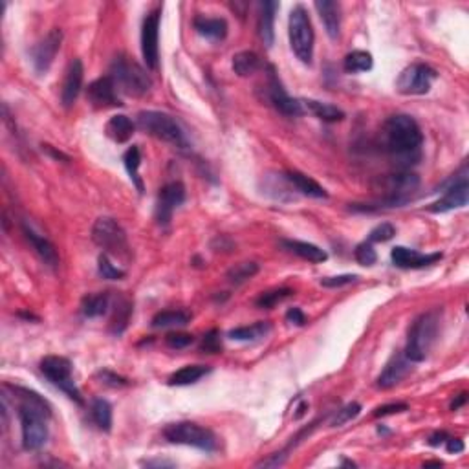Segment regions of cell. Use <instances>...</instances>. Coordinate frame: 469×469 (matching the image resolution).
I'll list each match as a JSON object with an SVG mask.
<instances>
[{"label":"cell","mask_w":469,"mask_h":469,"mask_svg":"<svg viewBox=\"0 0 469 469\" xmlns=\"http://www.w3.org/2000/svg\"><path fill=\"white\" fill-rule=\"evenodd\" d=\"M19 398V420H21L22 448L26 451H39L48 440V422L51 415L50 403L35 390L19 385H6Z\"/></svg>","instance_id":"obj_1"},{"label":"cell","mask_w":469,"mask_h":469,"mask_svg":"<svg viewBox=\"0 0 469 469\" xmlns=\"http://www.w3.org/2000/svg\"><path fill=\"white\" fill-rule=\"evenodd\" d=\"M385 147L400 163H416L420 160V147L423 143V134L415 118L407 114L390 116L383 127Z\"/></svg>","instance_id":"obj_2"},{"label":"cell","mask_w":469,"mask_h":469,"mask_svg":"<svg viewBox=\"0 0 469 469\" xmlns=\"http://www.w3.org/2000/svg\"><path fill=\"white\" fill-rule=\"evenodd\" d=\"M440 317H442V310H429V312L422 313L415 319L413 326L409 328V338H407L405 347V358L413 363H420L425 361V358L431 352L433 345L436 341L440 328Z\"/></svg>","instance_id":"obj_3"},{"label":"cell","mask_w":469,"mask_h":469,"mask_svg":"<svg viewBox=\"0 0 469 469\" xmlns=\"http://www.w3.org/2000/svg\"><path fill=\"white\" fill-rule=\"evenodd\" d=\"M109 76L112 77L119 92L132 96V98H141L153 89V81L147 76L145 68L127 55H118L112 61Z\"/></svg>","instance_id":"obj_4"},{"label":"cell","mask_w":469,"mask_h":469,"mask_svg":"<svg viewBox=\"0 0 469 469\" xmlns=\"http://www.w3.org/2000/svg\"><path fill=\"white\" fill-rule=\"evenodd\" d=\"M138 127L145 131L147 134L154 136L158 140L165 141V143L173 145L176 148H187L186 132L182 131L180 123L173 118V116L165 114V112H158V110H143L138 114Z\"/></svg>","instance_id":"obj_5"},{"label":"cell","mask_w":469,"mask_h":469,"mask_svg":"<svg viewBox=\"0 0 469 469\" xmlns=\"http://www.w3.org/2000/svg\"><path fill=\"white\" fill-rule=\"evenodd\" d=\"M288 34H290V46H292L297 59L303 64H312L316 34H313L312 21H310V15L305 6H296L290 11Z\"/></svg>","instance_id":"obj_6"},{"label":"cell","mask_w":469,"mask_h":469,"mask_svg":"<svg viewBox=\"0 0 469 469\" xmlns=\"http://www.w3.org/2000/svg\"><path fill=\"white\" fill-rule=\"evenodd\" d=\"M163 436L171 444L189 445L203 453H215L218 449V438L215 433L195 422L169 423L163 429Z\"/></svg>","instance_id":"obj_7"},{"label":"cell","mask_w":469,"mask_h":469,"mask_svg":"<svg viewBox=\"0 0 469 469\" xmlns=\"http://www.w3.org/2000/svg\"><path fill=\"white\" fill-rule=\"evenodd\" d=\"M92 241L101 250H105L106 255L118 257L121 261L131 258V246H128L127 241V233L114 218L101 216V218L96 220V224L92 228Z\"/></svg>","instance_id":"obj_8"},{"label":"cell","mask_w":469,"mask_h":469,"mask_svg":"<svg viewBox=\"0 0 469 469\" xmlns=\"http://www.w3.org/2000/svg\"><path fill=\"white\" fill-rule=\"evenodd\" d=\"M72 368V361L68 360V358H63V355H46L41 361V372L46 376V380L54 387H57L61 393L66 394L70 400L83 405L85 402H83L81 390L77 389L76 381H74Z\"/></svg>","instance_id":"obj_9"},{"label":"cell","mask_w":469,"mask_h":469,"mask_svg":"<svg viewBox=\"0 0 469 469\" xmlns=\"http://www.w3.org/2000/svg\"><path fill=\"white\" fill-rule=\"evenodd\" d=\"M436 77L438 74L429 64H410L398 76L396 90L403 96H423L431 90Z\"/></svg>","instance_id":"obj_10"},{"label":"cell","mask_w":469,"mask_h":469,"mask_svg":"<svg viewBox=\"0 0 469 469\" xmlns=\"http://www.w3.org/2000/svg\"><path fill=\"white\" fill-rule=\"evenodd\" d=\"M455 178H451L449 182H445V193L444 196L435 202L429 208V211L433 213H448L451 209H458L468 206L469 200V182H468V167L462 165V169L457 174H453Z\"/></svg>","instance_id":"obj_11"},{"label":"cell","mask_w":469,"mask_h":469,"mask_svg":"<svg viewBox=\"0 0 469 469\" xmlns=\"http://www.w3.org/2000/svg\"><path fill=\"white\" fill-rule=\"evenodd\" d=\"M420 187V178L409 171H400L387 180V193L383 203L389 208H400L413 198Z\"/></svg>","instance_id":"obj_12"},{"label":"cell","mask_w":469,"mask_h":469,"mask_svg":"<svg viewBox=\"0 0 469 469\" xmlns=\"http://www.w3.org/2000/svg\"><path fill=\"white\" fill-rule=\"evenodd\" d=\"M266 94H268V99H270L271 105L275 106V109L279 110L281 114L284 116H290V118H297V116H301L303 112H305V109H303V103L299 101V99H293L288 96V92L284 90L283 83H281L279 76H277V72H275V68L268 66V74H266Z\"/></svg>","instance_id":"obj_13"},{"label":"cell","mask_w":469,"mask_h":469,"mask_svg":"<svg viewBox=\"0 0 469 469\" xmlns=\"http://www.w3.org/2000/svg\"><path fill=\"white\" fill-rule=\"evenodd\" d=\"M158 37H160V11H151L141 28V55L148 70H158Z\"/></svg>","instance_id":"obj_14"},{"label":"cell","mask_w":469,"mask_h":469,"mask_svg":"<svg viewBox=\"0 0 469 469\" xmlns=\"http://www.w3.org/2000/svg\"><path fill=\"white\" fill-rule=\"evenodd\" d=\"M186 202V187L180 182L167 183L160 189L156 202V220L158 224L167 226L173 218V213Z\"/></svg>","instance_id":"obj_15"},{"label":"cell","mask_w":469,"mask_h":469,"mask_svg":"<svg viewBox=\"0 0 469 469\" xmlns=\"http://www.w3.org/2000/svg\"><path fill=\"white\" fill-rule=\"evenodd\" d=\"M61 43H63V31L55 28L41 43L31 48V63H34L35 72L43 76L50 70L55 55L61 50Z\"/></svg>","instance_id":"obj_16"},{"label":"cell","mask_w":469,"mask_h":469,"mask_svg":"<svg viewBox=\"0 0 469 469\" xmlns=\"http://www.w3.org/2000/svg\"><path fill=\"white\" fill-rule=\"evenodd\" d=\"M116 85L112 77L105 76L90 83L86 89V99L94 109H114V106H121L123 103L119 101L118 94H116Z\"/></svg>","instance_id":"obj_17"},{"label":"cell","mask_w":469,"mask_h":469,"mask_svg":"<svg viewBox=\"0 0 469 469\" xmlns=\"http://www.w3.org/2000/svg\"><path fill=\"white\" fill-rule=\"evenodd\" d=\"M390 258H393V264L398 268H403V270H420V268L431 266L436 261L442 258V253H431V255H423L420 251L409 250V248H403V246H396L390 251Z\"/></svg>","instance_id":"obj_18"},{"label":"cell","mask_w":469,"mask_h":469,"mask_svg":"<svg viewBox=\"0 0 469 469\" xmlns=\"http://www.w3.org/2000/svg\"><path fill=\"white\" fill-rule=\"evenodd\" d=\"M410 363H413V361L407 360L405 354L393 355L389 363L385 365L383 372L378 376L376 380L378 389H390V387L400 383V381L409 374L410 368H413L410 367Z\"/></svg>","instance_id":"obj_19"},{"label":"cell","mask_w":469,"mask_h":469,"mask_svg":"<svg viewBox=\"0 0 469 469\" xmlns=\"http://www.w3.org/2000/svg\"><path fill=\"white\" fill-rule=\"evenodd\" d=\"M83 77H85V68L81 59H74L72 63L68 64L66 76H64L63 83V92H61V99H63V105L66 109L76 103L77 96L81 92V86H83Z\"/></svg>","instance_id":"obj_20"},{"label":"cell","mask_w":469,"mask_h":469,"mask_svg":"<svg viewBox=\"0 0 469 469\" xmlns=\"http://www.w3.org/2000/svg\"><path fill=\"white\" fill-rule=\"evenodd\" d=\"M258 8H261V11H258V21H257L258 37H261L262 44L270 50V48L273 46V41H275L273 22H275V13L279 9V4L273 2V0H266V2H261Z\"/></svg>","instance_id":"obj_21"},{"label":"cell","mask_w":469,"mask_h":469,"mask_svg":"<svg viewBox=\"0 0 469 469\" xmlns=\"http://www.w3.org/2000/svg\"><path fill=\"white\" fill-rule=\"evenodd\" d=\"M22 233H24L26 241L30 242L31 248L35 250V253L43 258L44 264H48V266L51 268H55L59 264V255H57V250H55V246L51 244L46 237L39 235V233L35 231L34 228H30L28 224H22Z\"/></svg>","instance_id":"obj_22"},{"label":"cell","mask_w":469,"mask_h":469,"mask_svg":"<svg viewBox=\"0 0 469 469\" xmlns=\"http://www.w3.org/2000/svg\"><path fill=\"white\" fill-rule=\"evenodd\" d=\"M319 19L325 24V30L330 39H338L341 34V6L339 2H332V0H317L316 4Z\"/></svg>","instance_id":"obj_23"},{"label":"cell","mask_w":469,"mask_h":469,"mask_svg":"<svg viewBox=\"0 0 469 469\" xmlns=\"http://www.w3.org/2000/svg\"><path fill=\"white\" fill-rule=\"evenodd\" d=\"M284 176L288 178V182L299 191L301 195L310 196V198H328V193H326L325 187L319 186L313 178L306 176V174L299 173V171H288Z\"/></svg>","instance_id":"obj_24"},{"label":"cell","mask_w":469,"mask_h":469,"mask_svg":"<svg viewBox=\"0 0 469 469\" xmlns=\"http://www.w3.org/2000/svg\"><path fill=\"white\" fill-rule=\"evenodd\" d=\"M281 246L290 253L297 255V257L305 258L308 262H325L328 258L325 250H321L319 246L310 244V242L303 241H281Z\"/></svg>","instance_id":"obj_25"},{"label":"cell","mask_w":469,"mask_h":469,"mask_svg":"<svg viewBox=\"0 0 469 469\" xmlns=\"http://www.w3.org/2000/svg\"><path fill=\"white\" fill-rule=\"evenodd\" d=\"M105 134L109 136L110 140L116 141V143H125V141L131 140L132 134H134V123H132V119L127 118V116H114V118H110L109 123H106Z\"/></svg>","instance_id":"obj_26"},{"label":"cell","mask_w":469,"mask_h":469,"mask_svg":"<svg viewBox=\"0 0 469 469\" xmlns=\"http://www.w3.org/2000/svg\"><path fill=\"white\" fill-rule=\"evenodd\" d=\"M209 372H211V367H208V365H186L174 374H171L167 383L171 387H186V385H193L202 380L203 376H208Z\"/></svg>","instance_id":"obj_27"},{"label":"cell","mask_w":469,"mask_h":469,"mask_svg":"<svg viewBox=\"0 0 469 469\" xmlns=\"http://www.w3.org/2000/svg\"><path fill=\"white\" fill-rule=\"evenodd\" d=\"M132 316V303L125 297H119L116 305L112 306V317H110V332L116 336H121L128 326Z\"/></svg>","instance_id":"obj_28"},{"label":"cell","mask_w":469,"mask_h":469,"mask_svg":"<svg viewBox=\"0 0 469 469\" xmlns=\"http://www.w3.org/2000/svg\"><path fill=\"white\" fill-rule=\"evenodd\" d=\"M195 30L198 31L202 37L211 39V41H222L228 35V22L224 19H208V17H196L195 19Z\"/></svg>","instance_id":"obj_29"},{"label":"cell","mask_w":469,"mask_h":469,"mask_svg":"<svg viewBox=\"0 0 469 469\" xmlns=\"http://www.w3.org/2000/svg\"><path fill=\"white\" fill-rule=\"evenodd\" d=\"M303 103V109H306L308 112H312L317 119H321L325 123H338L345 118V112L338 106L330 105V103L316 101V99H305Z\"/></svg>","instance_id":"obj_30"},{"label":"cell","mask_w":469,"mask_h":469,"mask_svg":"<svg viewBox=\"0 0 469 469\" xmlns=\"http://www.w3.org/2000/svg\"><path fill=\"white\" fill-rule=\"evenodd\" d=\"M191 323V313L183 310H163L153 317L151 325L154 328H176V326H186Z\"/></svg>","instance_id":"obj_31"},{"label":"cell","mask_w":469,"mask_h":469,"mask_svg":"<svg viewBox=\"0 0 469 469\" xmlns=\"http://www.w3.org/2000/svg\"><path fill=\"white\" fill-rule=\"evenodd\" d=\"M261 70V59L255 51H241L233 55V72L238 77H250Z\"/></svg>","instance_id":"obj_32"},{"label":"cell","mask_w":469,"mask_h":469,"mask_svg":"<svg viewBox=\"0 0 469 469\" xmlns=\"http://www.w3.org/2000/svg\"><path fill=\"white\" fill-rule=\"evenodd\" d=\"M374 66V59L372 55L365 50H354L345 57L343 61V68L347 74H361L368 72Z\"/></svg>","instance_id":"obj_33"},{"label":"cell","mask_w":469,"mask_h":469,"mask_svg":"<svg viewBox=\"0 0 469 469\" xmlns=\"http://www.w3.org/2000/svg\"><path fill=\"white\" fill-rule=\"evenodd\" d=\"M110 310V296L109 293H96V296H86L81 305V312L83 316L90 317H101Z\"/></svg>","instance_id":"obj_34"},{"label":"cell","mask_w":469,"mask_h":469,"mask_svg":"<svg viewBox=\"0 0 469 469\" xmlns=\"http://www.w3.org/2000/svg\"><path fill=\"white\" fill-rule=\"evenodd\" d=\"M271 325L268 321H258L251 326H241L229 332V338L235 341H257L261 338H266L270 334Z\"/></svg>","instance_id":"obj_35"},{"label":"cell","mask_w":469,"mask_h":469,"mask_svg":"<svg viewBox=\"0 0 469 469\" xmlns=\"http://www.w3.org/2000/svg\"><path fill=\"white\" fill-rule=\"evenodd\" d=\"M123 163H125V169H127L132 183L138 187L140 193H143V182H141V178H140L141 153H140V147H138V145H132V147H128L127 153L123 154Z\"/></svg>","instance_id":"obj_36"},{"label":"cell","mask_w":469,"mask_h":469,"mask_svg":"<svg viewBox=\"0 0 469 469\" xmlns=\"http://www.w3.org/2000/svg\"><path fill=\"white\" fill-rule=\"evenodd\" d=\"M92 420L101 431L109 433L112 429V405L106 400L98 398L92 402Z\"/></svg>","instance_id":"obj_37"},{"label":"cell","mask_w":469,"mask_h":469,"mask_svg":"<svg viewBox=\"0 0 469 469\" xmlns=\"http://www.w3.org/2000/svg\"><path fill=\"white\" fill-rule=\"evenodd\" d=\"M257 273H258L257 262L246 261V262H238V264H235V266L228 271V279L229 283L233 284H242L246 283V281H250L251 277H255Z\"/></svg>","instance_id":"obj_38"},{"label":"cell","mask_w":469,"mask_h":469,"mask_svg":"<svg viewBox=\"0 0 469 469\" xmlns=\"http://www.w3.org/2000/svg\"><path fill=\"white\" fill-rule=\"evenodd\" d=\"M292 290L290 288H277V290H270V292H264L261 293V296L257 297V301H255V305L258 306V308H264V310H271L273 306H277L279 303H283L284 299H288V297L292 296Z\"/></svg>","instance_id":"obj_39"},{"label":"cell","mask_w":469,"mask_h":469,"mask_svg":"<svg viewBox=\"0 0 469 469\" xmlns=\"http://www.w3.org/2000/svg\"><path fill=\"white\" fill-rule=\"evenodd\" d=\"M98 268H99V275H101L103 279L119 281V279H123V277H125V270L114 266V264H112V261H110L109 255H106V253H103L101 257L98 258Z\"/></svg>","instance_id":"obj_40"},{"label":"cell","mask_w":469,"mask_h":469,"mask_svg":"<svg viewBox=\"0 0 469 469\" xmlns=\"http://www.w3.org/2000/svg\"><path fill=\"white\" fill-rule=\"evenodd\" d=\"M361 413V405L358 402H352V403H347V405L343 407V409L338 410V415L334 416V420L330 422V425L332 427H341L345 425L347 422H351V420H354L355 416L360 415Z\"/></svg>","instance_id":"obj_41"},{"label":"cell","mask_w":469,"mask_h":469,"mask_svg":"<svg viewBox=\"0 0 469 469\" xmlns=\"http://www.w3.org/2000/svg\"><path fill=\"white\" fill-rule=\"evenodd\" d=\"M354 257L361 266H374L378 261V253L376 250L372 248L370 242H361V244H358V248H355L354 251Z\"/></svg>","instance_id":"obj_42"},{"label":"cell","mask_w":469,"mask_h":469,"mask_svg":"<svg viewBox=\"0 0 469 469\" xmlns=\"http://www.w3.org/2000/svg\"><path fill=\"white\" fill-rule=\"evenodd\" d=\"M396 235V229L389 222H383V224L376 226L372 229L370 235H368V242H387Z\"/></svg>","instance_id":"obj_43"},{"label":"cell","mask_w":469,"mask_h":469,"mask_svg":"<svg viewBox=\"0 0 469 469\" xmlns=\"http://www.w3.org/2000/svg\"><path fill=\"white\" fill-rule=\"evenodd\" d=\"M195 341V338L191 334H183V332H173L165 338V343H167V347L174 348V351H182V348H187L191 343Z\"/></svg>","instance_id":"obj_44"},{"label":"cell","mask_w":469,"mask_h":469,"mask_svg":"<svg viewBox=\"0 0 469 469\" xmlns=\"http://www.w3.org/2000/svg\"><path fill=\"white\" fill-rule=\"evenodd\" d=\"M96 378H98L103 385H109V387H114V389H118V387H127L128 385L127 378L118 376L116 372L106 370V368L105 370H99L98 374H96Z\"/></svg>","instance_id":"obj_45"},{"label":"cell","mask_w":469,"mask_h":469,"mask_svg":"<svg viewBox=\"0 0 469 469\" xmlns=\"http://www.w3.org/2000/svg\"><path fill=\"white\" fill-rule=\"evenodd\" d=\"M202 352H208V354H218L222 351V341H220V334L216 330H211L208 334L203 336L202 339Z\"/></svg>","instance_id":"obj_46"},{"label":"cell","mask_w":469,"mask_h":469,"mask_svg":"<svg viewBox=\"0 0 469 469\" xmlns=\"http://www.w3.org/2000/svg\"><path fill=\"white\" fill-rule=\"evenodd\" d=\"M360 279L358 275H336V277H325V279H321V286L325 288H341V286H347V284H352L355 283V281Z\"/></svg>","instance_id":"obj_47"},{"label":"cell","mask_w":469,"mask_h":469,"mask_svg":"<svg viewBox=\"0 0 469 469\" xmlns=\"http://www.w3.org/2000/svg\"><path fill=\"white\" fill-rule=\"evenodd\" d=\"M409 409L407 403H389V405H381L374 410V416H389L396 415V413H403V410Z\"/></svg>","instance_id":"obj_48"},{"label":"cell","mask_w":469,"mask_h":469,"mask_svg":"<svg viewBox=\"0 0 469 469\" xmlns=\"http://www.w3.org/2000/svg\"><path fill=\"white\" fill-rule=\"evenodd\" d=\"M286 321L292 323L296 326H305L306 325V316L303 313L301 308H290L286 312Z\"/></svg>","instance_id":"obj_49"},{"label":"cell","mask_w":469,"mask_h":469,"mask_svg":"<svg viewBox=\"0 0 469 469\" xmlns=\"http://www.w3.org/2000/svg\"><path fill=\"white\" fill-rule=\"evenodd\" d=\"M284 462H286V455H283V453H275L273 457L266 458V460H261L257 465L258 468H279V465H283Z\"/></svg>","instance_id":"obj_50"},{"label":"cell","mask_w":469,"mask_h":469,"mask_svg":"<svg viewBox=\"0 0 469 469\" xmlns=\"http://www.w3.org/2000/svg\"><path fill=\"white\" fill-rule=\"evenodd\" d=\"M445 449H448V453H451V455H458V453L464 451L465 445L460 438H448L445 440Z\"/></svg>","instance_id":"obj_51"},{"label":"cell","mask_w":469,"mask_h":469,"mask_svg":"<svg viewBox=\"0 0 469 469\" xmlns=\"http://www.w3.org/2000/svg\"><path fill=\"white\" fill-rule=\"evenodd\" d=\"M448 438H449V436L445 435L444 431H442V433H435V435H433L431 438H429V444H431L433 448H438L440 444H445V440H448Z\"/></svg>","instance_id":"obj_52"},{"label":"cell","mask_w":469,"mask_h":469,"mask_svg":"<svg viewBox=\"0 0 469 469\" xmlns=\"http://www.w3.org/2000/svg\"><path fill=\"white\" fill-rule=\"evenodd\" d=\"M465 402H468V394H465V393H462L460 396H458L457 400H455V402L451 403V410H458V409H460L462 405H464Z\"/></svg>","instance_id":"obj_53"},{"label":"cell","mask_w":469,"mask_h":469,"mask_svg":"<svg viewBox=\"0 0 469 469\" xmlns=\"http://www.w3.org/2000/svg\"><path fill=\"white\" fill-rule=\"evenodd\" d=\"M147 465H173L171 462H163V460H156V462H147Z\"/></svg>","instance_id":"obj_54"}]
</instances>
